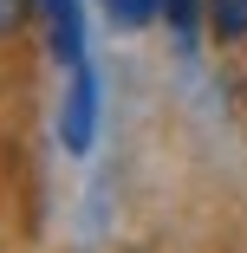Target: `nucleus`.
Listing matches in <instances>:
<instances>
[{
	"instance_id": "nucleus-1",
	"label": "nucleus",
	"mask_w": 247,
	"mask_h": 253,
	"mask_svg": "<svg viewBox=\"0 0 247 253\" xmlns=\"http://www.w3.org/2000/svg\"><path fill=\"white\" fill-rule=\"evenodd\" d=\"M91 136H98V72H91V59H78L65 78V104H59V143L72 156H85Z\"/></svg>"
},
{
	"instance_id": "nucleus-2",
	"label": "nucleus",
	"mask_w": 247,
	"mask_h": 253,
	"mask_svg": "<svg viewBox=\"0 0 247 253\" xmlns=\"http://www.w3.org/2000/svg\"><path fill=\"white\" fill-rule=\"evenodd\" d=\"M46 13V39H52V59L72 72L85 59V0H39Z\"/></svg>"
},
{
	"instance_id": "nucleus-3",
	"label": "nucleus",
	"mask_w": 247,
	"mask_h": 253,
	"mask_svg": "<svg viewBox=\"0 0 247 253\" xmlns=\"http://www.w3.org/2000/svg\"><path fill=\"white\" fill-rule=\"evenodd\" d=\"M208 26H215L221 45L247 39V0H208Z\"/></svg>"
},
{
	"instance_id": "nucleus-4",
	"label": "nucleus",
	"mask_w": 247,
	"mask_h": 253,
	"mask_svg": "<svg viewBox=\"0 0 247 253\" xmlns=\"http://www.w3.org/2000/svg\"><path fill=\"white\" fill-rule=\"evenodd\" d=\"M104 7H111V20H117L124 33H137V26H150V20H156L163 0H104Z\"/></svg>"
},
{
	"instance_id": "nucleus-5",
	"label": "nucleus",
	"mask_w": 247,
	"mask_h": 253,
	"mask_svg": "<svg viewBox=\"0 0 247 253\" xmlns=\"http://www.w3.org/2000/svg\"><path fill=\"white\" fill-rule=\"evenodd\" d=\"M163 7H169V26L189 39V33H195V20H202V0H163Z\"/></svg>"
},
{
	"instance_id": "nucleus-6",
	"label": "nucleus",
	"mask_w": 247,
	"mask_h": 253,
	"mask_svg": "<svg viewBox=\"0 0 247 253\" xmlns=\"http://www.w3.org/2000/svg\"><path fill=\"white\" fill-rule=\"evenodd\" d=\"M26 13H33V0H0V39L20 33V26H26Z\"/></svg>"
}]
</instances>
